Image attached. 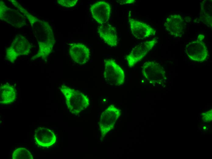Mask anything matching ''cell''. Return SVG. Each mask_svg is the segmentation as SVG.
Listing matches in <instances>:
<instances>
[{
  "label": "cell",
  "instance_id": "obj_10",
  "mask_svg": "<svg viewBox=\"0 0 212 159\" xmlns=\"http://www.w3.org/2000/svg\"><path fill=\"white\" fill-rule=\"evenodd\" d=\"M185 52L191 60L203 62L205 61L208 55V52L205 44L201 40H196L187 44Z\"/></svg>",
  "mask_w": 212,
  "mask_h": 159
},
{
  "label": "cell",
  "instance_id": "obj_4",
  "mask_svg": "<svg viewBox=\"0 0 212 159\" xmlns=\"http://www.w3.org/2000/svg\"><path fill=\"white\" fill-rule=\"evenodd\" d=\"M104 76L106 82L111 85L119 86L125 82V74L123 69L111 59L105 61Z\"/></svg>",
  "mask_w": 212,
  "mask_h": 159
},
{
  "label": "cell",
  "instance_id": "obj_18",
  "mask_svg": "<svg viewBox=\"0 0 212 159\" xmlns=\"http://www.w3.org/2000/svg\"><path fill=\"white\" fill-rule=\"evenodd\" d=\"M13 159H33V157L31 153L24 148H19L13 152Z\"/></svg>",
  "mask_w": 212,
  "mask_h": 159
},
{
  "label": "cell",
  "instance_id": "obj_16",
  "mask_svg": "<svg viewBox=\"0 0 212 159\" xmlns=\"http://www.w3.org/2000/svg\"><path fill=\"white\" fill-rule=\"evenodd\" d=\"M16 97V88L8 83L1 84L0 87V103L8 105L13 103Z\"/></svg>",
  "mask_w": 212,
  "mask_h": 159
},
{
  "label": "cell",
  "instance_id": "obj_20",
  "mask_svg": "<svg viewBox=\"0 0 212 159\" xmlns=\"http://www.w3.org/2000/svg\"><path fill=\"white\" fill-rule=\"evenodd\" d=\"M11 2L14 6L18 8L19 10L22 13H23L26 17L30 14L27 11L23 8L16 1L12 0H11Z\"/></svg>",
  "mask_w": 212,
  "mask_h": 159
},
{
  "label": "cell",
  "instance_id": "obj_5",
  "mask_svg": "<svg viewBox=\"0 0 212 159\" xmlns=\"http://www.w3.org/2000/svg\"><path fill=\"white\" fill-rule=\"evenodd\" d=\"M120 114V110L113 105H110L102 112L99 122L102 138L113 128Z\"/></svg>",
  "mask_w": 212,
  "mask_h": 159
},
{
  "label": "cell",
  "instance_id": "obj_6",
  "mask_svg": "<svg viewBox=\"0 0 212 159\" xmlns=\"http://www.w3.org/2000/svg\"><path fill=\"white\" fill-rule=\"evenodd\" d=\"M157 39H154L142 43L135 47L126 57L129 66L132 68L142 59L157 43Z\"/></svg>",
  "mask_w": 212,
  "mask_h": 159
},
{
  "label": "cell",
  "instance_id": "obj_13",
  "mask_svg": "<svg viewBox=\"0 0 212 159\" xmlns=\"http://www.w3.org/2000/svg\"><path fill=\"white\" fill-rule=\"evenodd\" d=\"M69 53L72 59L80 65L86 63L90 55L89 49L85 44L80 43H72L69 49Z\"/></svg>",
  "mask_w": 212,
  "mask_h": 159
},
{
  "label": "cell",
  "instance_id": "obj_21",
  "mask_svg": "<svg viewBox=\"0 0 212 159\" xmlns=\"http://www.w3.org/2000/svg\"><path fill=\"white\" fill-rule=\"evenodd\" d=\"M135 2L134 0H123V1H120V2H121V4H130L131 3H132L134 2Z\"/></svg>",
  "mask_w": 212,
  "mask_h": 159
},
{
  "label": "cell",
  "instance_id": "obj_2",
  "mask_svg": "<svg viewBox=\"0 0 212 159\" xmlns=\"http://www.w3.org/2000/svg\"><path fill=\"white\" fill-rule=\"evenodd\" d=\"M32 46L28 41L21 35H16L6 50V57L10 62L14 63L20 55H28Z\"/></svg>",
  "mask_w": 212,
  "mask_h": 159
},
{
  "label": "cell",
  "instance_id": "obj_19",
  "mask_svg": "<svg viewBox=\"0 0 212 159\" xmlns=\"http://www.w3.org/2000/svg\"><path fill=\"white\" fill-rule=\"evenodd\" d=\"M57 2L60 5L66 7H72L75 6L78 0H58Z\"/></svg>",
  "mask_w": 212,
  "mask_h": 159
},
{
  "label": "cell",
  "instance_id": "obj_11",
  "mask_svg": "<svg viewBox=\"0 0 212 159\" xmlns=\"http://www.w3.org/2000/svg\"><path fill=\"white\" fill-rule=\"evenodd\" d=\"M90 9L92 17L100 24L106 23L110 18L111 6L104 1L95 3L91 6Z\"/></svg>",
  "mask_w": 212,
  "mask_h": 159
},
{
  "label": "cell",
  "instance_id": "obj_14",
  "mask_svg": "<svg viewBox=\"0 0 212 159\" xmlns=\"http://www.w3.org/2000/svg\"><path fill=\"white\" fill-rule=\"evenodd\" d=\"M34 138L38 145L44 147L52 145L56 140V135L53 131L43 127H38L36 130Z\"/></svg>",
  "mask_w": 212,
  "mask_h": 159
},
{
  "label": "cell",
  "instance_id": "obj_12",
  "mask_svg": "<svg viewBox=\"0 0 212 159\" xmlns=\"http://www.w3.org/2000/svg\"><path fill=\"white\" fill-rule=\"evenodd\" d=\"M128 21L132 33L137 39H144L155 34V30L145 23L131 18Z\"/></svg>",
  "mask_w": 212,
  "mask_h": 159
},
{
  "label": "cell",
  "instance_id": "obj_3",
  "mask_svg": "<svg viewBox=\"0 0 212 159\" xmlns=\"http://www.w3.org/2000/svg\"><path fill=\"white\" fill-rule=\"evenodd\" d=\"M142 73L144 78L153 84H162L167 79L164 69L155 62H146L142 67Z\"/></svg>",
  "mask_w": 212,
  "mask_h": 159
},
{
  "label": "cell",
  "instance_id": "obj_1",
  "mask_svg": "<svg viewBox=\"0 0 212 159\" xmlns=\"http://www.w3.org/2000/svg\"><path fill=\"white\" fill-rule=\"evenodd\" d=\"M60 90L65 98L68 109L71 113L78 114L89 106V99L83 93L64 85L61 86Z\"/></svg>",
  "mask_w": 212,
  "mask_h": 159
},
{
  "label": "cell",
  "instance_id": "obj_17",
  "mask_svg": "<svg viewBox=\"0 0 212 159\" xmlns=\"http://www.w3.org/2000/svg\"><path fill=\"white\" fill-rule=\"evenodd\" d=\"M212 1L204 0L200 3V19L208 27L212 28Z\"/></svg>",
  "mask_w": 212,
  "mask_h": 159
},
{
  "label": "cell",
  "instance_id": "obj_8",
  "mask_svg": "<svg viewBox=\"0 0 212 159\" xmlns=\"http://www.w3.org/2000/svg\"><path fill=\"white\" fill-rule=\"evenodd\" d=\"M0 19L12 26L20 28L26 25L24 17L16 10L8 7L2 1H0Z\"/></svg>",
  "mask_w": 212,
  "mask_h": 159
},
{
  "label": "cell",
  "instance_id": "obj_9",
  "mask_svg": "<svg viewBox=\"0 0 212 159\" xmlns=\"http://www.w3.org/2000/svg\"><path fill=\"white\" fill-rule=\"evenodd\" d=\"M164 26L171 35L177 38L181 37L183 34L186 24L181 15L174 14L167 17Z\"/></svg>",
  "mask_w": 212,
  "mask_h": 159
},
{
  "label": "cell",
  "instance_id": "obj_7",
  "mask_svg": "<svg viewBox=\"0 0 212 159\" xmlns=\"http://www.w3.org/2000/svg\"><path fill=\"white\" fill-rule=\"evenodd\" d=\"M33 26L35 36L38 43H43L53 47L55 41L52 29L48 23L38 20Z\"/></svg>",
  "mask_w": 212,
  "mask_h": 159
},
{
  "label": "cell",
  "instance_id": "obj_15",
  "mask_svg": "<svg viewBox=\"0 0 212 159\" xmlns=\"http://www.w3.org/2000/svg\"><path fill=\"white\" fill-rule=\"evenodd\" d=\"M100 37L107 45L115 47L118 43L117 33L115 28L107 23L100 24L97 28Z\"/></svg>",
  "mask_w": 212,
  "mask_h": 159
}]
</instances>
